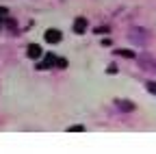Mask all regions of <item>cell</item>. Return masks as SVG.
Returning <instances> with one entry per match:
<instances>
[{"label": "cell", "mask_w": 156, "mask_h": 154, "mask_svg": "<svg viewBox=\"0 0 156 154\" xmlns=\"http://www.w3.org/2000/svg\"><path fill=\"white\" fill-rule=\"evenodd\" d=\"M145 89H147L150 93H154V95H156V81H150V83L145 85Z\"/></svg>", "instance_id": "52a82bcc"}, {"label": "cell", "mask_w": 156, "mask_h": 154, "mask_svg": "<svg viewBox=\"0 0 156 154\" xmlns=\"http://www.w3.org/2000/svg\"><path fill=\"white\" fill-rule=\"evenodd\" d=\"M28 56H30V59H37V56H41V48H39L37 44H30V46H28Z\"/></svg>", "instance_id": "8992f818"}, {"label": "cell", "mask_w": 156, "mask_h": 154, "mask_svg": "<svg viewBox=\"0 0 156 154\" xmlns=\"http://www.w3.org/2000/svg\"><path fill=\"white\" fill-rule=\"evenodd\" d=\"M119 54H124V56H132V52H130V50H119Z\"/></svg>", "instance_id": "ba28073f"}, {"label": "cell", "mask_w": 156, "mask_h": 154, "mask_svg": "<svg viewBox=\"0 0 156 154\" xmlns=\"http://www.w3.org/2000/svg\"><path fill=\"white\" fill-rule=\"evenodd\" d=\"M128 39H130V44H134V46H147L150 33H147L145 28H132V30H128Z\"/></svg>", "instance_id": "6da1fadb"}, {"label": "cell", "mask_w": 156, "mask_h": 154, "mask_svg": "<svg viewBox=\"0 0 156 154\" xmlns=\"http://www.w3.org/2000/svg\"><path fill=\"white\" fill-rule=\"evenodd\" d=\"M139 67H141L143 72L156 76V59H154V56H150V54H141V56H139Z\"/></svg>", "instance_id": "7a4b0ae2"}, {"label": "cell", "mask_w": 156, "mask_h": 154, "mask_svg": "<svg viewBox=\"0 0 156 154\" xmlns=\"http://www.w3.org/2000/svg\"><path fill=\"white\" fill-rule=\"evenodd\" d=\"M46 41H48V44H58V41H61V30L50 28V30L46 33Z\"/></svg>", "instance_id": "3957f363"}, {"label": "cell", "mask_w": 156, "mask_h": 154, "mask_svg": "<svg viewBox=\"0 0 156 154\" xmlns=\"http://www.w3.org/2000/svg\"><path fill=\"white\" fill-rule=\"evenodd\" d=\"M115 106L119 109V111H124V113L134 111V104H132V102H126V100H122V98H117V100H115Z\"/></svg>", "instance_id": "277c9868"}, {"label": "cell", "mask_w": 156, "mask_h": 154, "mask_svg": "<svg viewBox=\"0 0 156 154\" xmlns=\"http://www.w3.org/2000/svg\"><path fill=\"white\" fill-rule=\"evenodd\" d=\"M85 28H87V20L85 17H78L74 22V33H85Z\"/></svg>", "instance_id": "5b68a950"}]
</instances>
